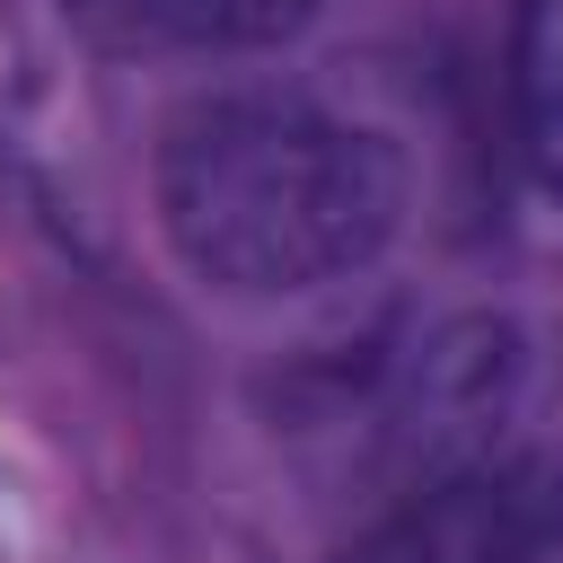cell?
Instances as JSON below:
<instances>
[{
	"instance_id": "1",
	"label": "cell",
	"mask_w": 563,
	"mask_h": 563,
	"mask_svg": "<svg viewBox=\"0 0 563 563\" xmlns=\"http://www.w3.org/2000/svg\"><path fill=\"white\" fill-rule=\"evenodd\" d=\"M405 211L396 150L282 88H229L167 123L158 141V220L176 255L246 299L317 290L387 246Z\"/></svg>"
},
{
	"instance_id": "2",
	"label": "cell",
	"mask_w": 563,
	"mask_h": 563,
	"mask_svg": "<svg viewBox=\"0 0 563 563\" xmlns=\"http://www.w3.org/2000/svg\"><path fill=\"white\" fill-rule=\"evenodd\" d=\"M563 554V475L545 457H466L413 493L352 563H545Z\"/></svg>"
},
{
	"instance_id": "3",
	"label": "cell",
	"mask_w": 563,
	"mask_h": 563,
	"mask_svg": "<svg viewBox=\"0 0 563 563\" xmlns=\"http://www.w3.org/2000/svg\"><path fill=\"white\" fill-rule=\"evenodd\" d=\"M317 0H62V18L123 62H167V53H255L282 44Z\"/></svg>"
},
{
	"instance_id": "4",
	"label": "cell",
	"mask_w": 563,
	"mask_h": 563,
	"mask_svg": "<svg viewBox=\"0 0 563 563\" xmlns=\"http://www.w3.org/2000/svg\"><path fill=\"white\" fill-rule=\"evenodd\" d=\"M510 106H519L528 167L563 194V0H519V35H510Z\"/></svg>"
},
{
	"instance_id": "5",
	"label": "cell",
	"mask_w": 563,
	"mask_h": 563,
	"mask_svg": "<svg viewBox=\"0 0 563 563\" xmlns=\"http://www.w3.org/2000/svg\"><path fill=\"white\" fill-rule=\"evenodd\" d=\"M545 563H554V554H545Z\"/></svg>"
}]
</instances>
